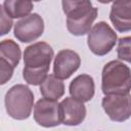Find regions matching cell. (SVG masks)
I'll use <instances>...</instances> for the list:
<instances>
[{"instance_id": "obj_1", "label": "cell", "mask_w": 131, "mask_h": 131, "mask_svg": "<svg viewBox=\"0 0 131 131\" xmlns=\"http://www.w3.org/2000/svg\"><path fill=\"white\" fill-rule=\"evenodd\" d=\"M54 56L52 47L43 41L33 43L24 51V80L34 86L41 85L48 76L51 60Z\"/></svg>"}, {"instance_id": "obj_2", "label": "cell", "mask_w": 131, "mask_h": 131, "mask_svg": "<svg viewBox=\"0 0 131 131\" xmlns=\"http://www.w3.org/2000/svg\"><path fill=\"white\" fill-rule=\"evenodd\" d=\"M62 10L67 15V29L74 36H83L91 30L97 17L98 9L87 0L61 2Z\"/></svg>"}, {"instance_id": "obj_3", "label": "cell", "mask_w": 131, "mask_h": 131, "mask_svg": "<svg viewBox=\"0 0 131 131\" xmlns=\"http://www.w3.org/2000/svg\"><path fill=\"white\" fill-rule=\"evenodd\" d=\"M131 89V71L121 60H111L101 72V90L104 95L129 94Z\"/></svg>"}, {"instance_id": "obj_4", "label": "cell", "mask_w": 131, "mask_h": 131, "mask_svg": "<svg viewBox=\"0 0 131 131\" xmlns=\"http://www.w3.org/2000/svg\"><path fill=\"white\" fill-rule=\"evenodd\" d=\"M4 103L9 117L18 121L26 120L31 116L34 106V93L27 85H13L6 92Z\"/></svg>"}, {"instance_id": "obj_5", "label": "cell", "mask_w": 131, "mask_h": 131, "mask_svg": "<svg viewBox=\"0 0 131 131\" xmlns=\"http://www.w3.org/2000/svg\"><path fill=\"white\" fill-rule=\"evenodd\" d=\"M117 39V33L107 23L98 21L87 34V45L93 54L103 56L115 47Z\"/></svg>"}, {"instance_id": "obj_6", "label": "cell", "mask_w": 131, "mask_h": 131, "mask_svg": "<svg viewBox=\"0 0 131 131\" xmlns=\"http://www.w3.org/2000/svg\"><path fill=\"white\" fill-rule=\"evenodd\" d=\"M44 32V20L38 13H31L14 24V37L23 42L30 43L37 40Z\"/></svg>"}, {"instance_id": "obj_7", "label": "cell", "mask_w": 131, "mask_h": 131, "mask_svg": "<svg viewBox=\"0 0 131 131\" xmlns=\"http://www.w3.org/2000/svg\"><path fill=\"white\" fill-rule=\"evenodd\" d=\"M101 106L112 121L125 122L131 116L130 93L104 95L101 100Z\"/></svg>"}, {"instance_id": "obj_8", "label": "cell", "mask_w": 131, "mask_h": 131, "mask_svg": "<svg viewBox=\"0 0 131 131\" xmlns=\"http://www.w3.org/2000/svg\"><path fill=\"white\" fill-rule=\"evenodd\" d=\"M34 120L44 128L56 127L61 124L59 102L44 97L40 98L34 105Z\"/></svg>"}, {"instance_id": "obj_9", "label": "cell", "mask_w": 131, "mask_h": 131, "mask_svg": "<svg viewBox=\"0 0 131 131\" xmlns=\"http://www.w3.org/2000/svg\"><path fill=\"white\" fill-rule=\"evenodd\" d=\"M81 64L80 55L72 49H62L57 52L53 61V75L59 80L69 79Z\"/></svg>"}, {"instance_id": "obj_10", "label": "cell", "mask_w": 131, "mask_h": 131, "mask_svg": "<svg viewBox=\"0 0 131 131\" xmlns=\"http://www.w3.org/2000/svg\"><path fill=\"white\" fill-rule=\"evenodd\" d=\"M59 104L61 124L67 126H78L85 120L87 112L84 102L69 96L63 98Z\"/></svg>"}, {"instance_id": "obj_11", "label": "cell", "mask_w": 131, "mask_h": 131, "mask_svg": "<svg viewBox=\"0 0 131 131\" xmlns=\"http://www.w3.org/2000/svg\"><path fill=\"white\" fill-rule=\"evenodd\" d=\"M69 92L71 97L81 101H90L95 93V84L93 78L88 74H81L74 78L70 83Z\"/></svg>"}, {"instance_id": "obj_12", "label": "cell", "mask_w": 131, "mask_h": 131, "mask_svg": "<svg viewBox=\"0 0 131 131\" xmlns=\"http://www.w3.org/2000/svg\"><path fill=\"white\" fill-rule=\"evenodd\" d=\"M110 19L118 32H129L131 30V1L127 0L113 2Z\"/></svg>"}, {"instance_id": "obj_13", "label": "cell", "mask_w": 131, "mask_h": 131, "mask_svg": "<svg viewBox=\"0 0 131 131\" xmlns=\"http://www.w3.org/2000/svg\"><path fill=\"white\" fill-rule=\"evenodd\" d=\"M39 90L44 98L58 100L64 94V84L53 74H50L42 82Z\"/></svg>"}, {"instance_id": "obj_14", "label": "cell", "mask_w": 131, "mask_h": 131, "mask_svg": "<svg viewBox=\"0 0 131 131\" xmlns=\"http://www.w3.org/2000/svg\"><path fill=\"white\" fill-rule=\"evenodd\" d=\"M4 11L10 18H23L31 14L34 4L31 1L6 0L2 4Z\"/></svg>"}, {"instance_id": "obj_15", "label": "cell", "mask_w": 131, "mask_h": 131, "mask_svg": "<svg viewBox=\"0 0 131 131\" xmlns=\"http://www.w3.org/2000/svg\"><path fill=\"white\" fill-rule=\"evenodd\" d=\"M0 57L8 61L13 68L17 67L21 57V50L19 45L11 40L5 39L0 42Z\"/></svg>"}, {"instance_id": "obj_16", "label": "cell", "mask_w": 131, "mask_h": 131, "mask_svg": "<svg viewBox=\"0 0 131 131\" xmlns=\"http://www.w3.org/2000/svg\"><path fill=\"white\" fill-rule=\"evenodd\" d=\"M131 38L129 36L120 38L118 40V47H117V54L120 60L130 62L131 61Z\"/></svg>"}, {"instance_id": "obj_17", "label": "cell", "mask_w": 131, "mask_h": 131, "mask_svg": "<svg viewBox=\"0 0 131 131\" xmlns=\"http://www.w3.org/2000/svg\"><path fill=\"white\" fill-rule=\"evenodd\" d=\"M14 68L5 59L0 57V86L6 84L13 75Z\"/></svg>"}, {"instance_id": "obj_18", "label": "cell", "mask_w": 131, "mask_h": 131, "mask_svg": "<svg viewBox=\"0 0 131 131\" xmlns=\"http://www.w3.org/2000/svg\"><path fill=\"white\" fill-rule=\"evenodd\" d=\"M13 20L4 11L3 6L0 4V37L8 34L13 26Z\"/></svg>"}]
</instances>
